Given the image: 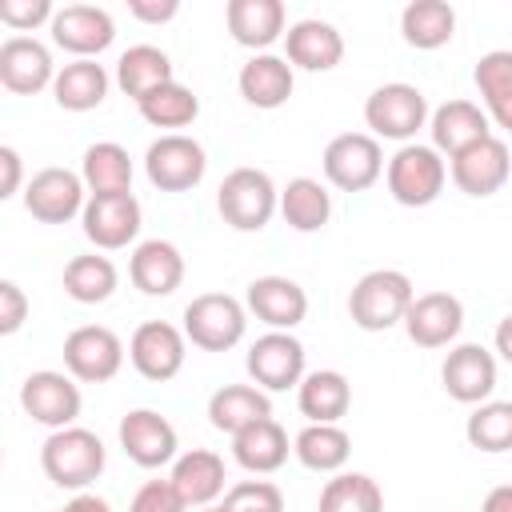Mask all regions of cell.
<instances>
[{"label":"cell","mask_w":512,"mask_h":512,"mask_svg":"<svg viewBox=\"0 0 512 512\" xmlns=\"http://www.w3.org/2000/svg\"><path fill=\"white\" fill-rule=\"evenodd\" d=\"M416 300L412 276L400 268H372L364 272L348 292V316L360 332H388L404 324L408 308Z\"/></svg>","instance_id":"cell-1"},{"label":"cell","mask_w":512,"mask_h":512,"mask_svg":"<svg viewBox=\"0 0 512 512\" xmlns=\"http://www.w3.org/2000/svg\"><path fill=\"white\" fill-rule=\"evenodd\" d=\"M20 180H24L20 152L12 144H0V200H12L20 192Z\"/></svg>","instance_id":"cell-47"},{"label":"cell","mask_w":512,"mask_h":512,"mask_svg":"<svg viewBox=\"0 0 512 512\" xmlns=\"http://www.w3.org/2000/svg\"><path fill=\"white\" fill-rule=\"evenodd\" d=\"M184 356H188V336H184V328H176L168 320H144L128 340L132 368L152 384L180 376Z\"/></svg>","instance_id":"cell-14"},{"label":"cell","mask_w":512,"mask_h":512,"mask_svg":"<svg viewBox=\"0 0 512 512\" xmlns=\"http://www.w3.org/2000/svg\"><path fill=\"white\" fill-rule=\"evenodd\" d=\"M216 212L236 232H260L280 212V188L264 168H232L216 188Z\"/></svg>","instance_id":"cell-3"},{"label":"cell","mask_w":512,"mask_h":512,"mask_svg":"<svg viewBox=\"0 0 512 512\" xmlns=\"http://www.w3.org/2000/svg\"><path fill=\"white\" fill-rule=\"evenodd\" d=\"M140 224H144V212H140V200H136L132 192H116V196H88L84 216H80L84 236H88L100 252L128 248V244L140 236Z\"/></svg>","instance_id":"cell-18"},{"label":"cell","mask_w":512,"mask_h":512,"mask_svg":"<svg viewBox=\"0 0 512 512\" xmlns=\"http://www.w3.org/2000/svg\"><path fill=\"white\" fill-rule=\"evenodd\" d=\"M228 512H284V492L272 480H240L224 492Z\"/></svg>","instance_id":"cell-42"},{"label":"cell","mask_w":512,"mask_h":512,"mask_svg":"<svg viewBox=\"0 0 512 512\" xmlns=\"http://www.w3.org/2000/svg\"><path fill=\"white\" fill-rule=\"evenodd\" d=\"M324 180L340 192H368L384 176V148L372 132H340L320 156Z\"/></svg>","instance_id":"cell-8"},{"label":"cell","mask_w":512,"mask_h":512,"mask_svg":"<svg viewBox=\"0 0 512 512\" xmlns=\"http://www.w3.org/2000/svg\"><path fill=\"white\" fill-rule=\"evenodd\" d=\"M120 284V272L108 256H96V252H84V256H72L64 264V292L76 300V304H104Z\"/></svg>","instance_id":"cell-38"},{"label":"cell","mask_w":512,"mask_h":512,"mask_svg":"<svg viewBox=\"0 0 512 512\" xmlns=\"http://www.w3.org/2000/svg\"><path fill=\"white\" fill-rule=\"evenodd\" d=\"M128 512H192L180 492L172 488V480H144L128 504Z\"/></svg>","instance_id":"cell-44"},{"label":"cell","mask_w":512,"mask_h":512,"mask_svg":"<svg viewBox=\"0 0 512 512\" xmlns=\"http://www.w3.org/2000/svg\"><path fill=\"white\" fill-rule=\"evenodd\" d=\"M108 464V452H104V440L80 424L72 428H60V432H48V440L40 444V468L44 476L56 484V488H68V492H88V484L100 480Z\"/></svg>","instance_id":"cell-2"},{"label":"cell","mask_w":512,"mask_h":512,"mask_svg":"<svg viewBox=\"0 0 512 512\" xmlns=\"http://www.w3.org/2000/svg\"><path fill=\"white\" fill-rule=\"evenodd\" d=\"M24 212L40 224H68L76 216H84L88 204V184L80 172L72 168H40L28 184H24Z\"/></svg>","instance_id":"cell-11"},{"label":"cell","mask_w":512,"mask_h":512,"mask_svg":"<svg viewBox=\"0 0 512 512\" xmlns=\"http://www.w3.org/2000/svg\"><path fill=\"white\" fill-rule=\"evenodd\" d=\"M112 88V76L104 64L96 60H68L60 72H56V84H52V100L64 108V112H92L104 104Z\"/></svg>","instance_id":"cell-33"},{"label":"cell","mask_w":512,"mask_h":512,"mask_svg":"<svg viewBox=\"0 0 512 512\" xmlns=\"http://www.w3.org/2000/svg\"><path fill=\"white\" fill-rule=\"evenodd\" d=\"M464 328V304L452 292H420L404 316V332L416 348H452Z\"/></svg>","instance_id":"cell-20"},{"label":"cell","mask_w":512,"mask_h":512,"mask_svg":"<svg viewBox=\"0 0 512 512\" xmlns=\"http://www.w3.org/2000/svg\"><path fill=\"white\" fill-rule=\"evenodd\" d=\"M208 172V152L188 132H160L144 152V176L160 192H192Z\"/></svg>","instance_id":"cell-7"},{"label":"cell","mask_w":512,"mask_h":512,"mask_svg":"<svg viewBox=\"0 0 512 512\" xmlns=\"http://www.w3.org/2000/svg\"><path fill=\"white\" fill-rule=\"evenodd\" d=\"M296 408L308 424H340L352 408V384L336 368H316L296 388Z\"/></svg>","instance_id":"cell-28"},{"label":"cell","mask_w":512,"mask_h":512,"mask_svg":"<svg viewBox=\"0 0 512 512\" xmlns=\"http://www.w3.org/2000/svg\"><path fill=\"white\" fill-rule=\"evenodd\" d=\"M492 344H496V356L504 360V364H512V312L496 324V332H492Z\"/></svg>","instance_id":"cell-49"},{"label":"cell","mask_w":512,"mask_h":512,"mask_svg":"<svg viewBox=\"0 0 512 512\" xmlns=\"http://www.w3.org/2000/svg\"><path fill=\"white\" fill-rule=\"evenodd\" d=\"M64 372L80 384H108L124 368V340L104 324H80L64 336Z\"/></svg>","instance_id":"cell-10"},{"label":"cell","mask_w":512,"mask_h":512,"mask_svg":"<svg viewBox=\"0 0 512 512\" xmlns=\"http://www.w3.org/2000/svg\"><path fill=\"white\" fill-rule=\"evenodd\" d=\"M28 320V296L16 280H0V336L20 332Z\"/></svg>","instance_id":"cell-45"},{"label":"cell","mask_w":512,"mask_h":512,"mask_svg":"<svg viewBox=\"0 0 512 512\" xmlns=\"http://www.w3.org/2000/svg\"><path fill=\"white\" fill-rule=\"evenodd\" d=\"M140 116L152 124V128H164V132H176V128H188L196 116H200V96L192 88H184L180 80L148 92L140 104Z\"/></svg>","instance_id":"cell-40"},{"label":"cell","mask_w":512,"mask_h":512,"mask_svg":"<svg viewBox=\"0 0 512 512\" xmlns=\"http://www.w3.org/2000/svg\"><path fill=\"white\" fill-rule=\"evenodd\" d=\"M464 436L476 452H512V400H484L464 420Z\"/></svg>","instance_id":"cell-41"},{"label":"cell","mask_w":512,"mask_h":512,"mask_svg":"<svg viewBox=\"0 0 512 512\" xmlns=\"http://www.w3.org/2000/svg\"><path fill=\"white\" fill-rule=\"evenodd\" d=\"M236 88L240 96L260 108V112H272V108H284L292 100V88H296V72L284 56L276 52H256L240 64V76H236Z\"/></svg>","instance_id":"cell-25"},{"label":"cell","mask_w":512,"mask_h":512,"mask_svg":"<svg viewBox=\"0 0 512 512\" xmlns=\"http://www.w3.org/2000/svg\"><path fill=\"white\" fill-rule=\"evenodd\" d=\"M244 308L272 332H292L308 316V292L292 276H256L244 292Z\"/></svg>","instance_id":"cell-22"},{"label":"cell","mask_w":512,"mask_h":512,"mask_svg":"<svg viewBox=\"0 0 512 512\" xmlns=\"http://www.w3.org/2000/svg\"><path fill=\"white\" fill-rule=\"evenodd\" d=\"M52 16H56L52 0H0V24H8L16 36L52 24Z\"/></svg>","instance_id":"cell-43"},{"label":"cell","mask_w":512,"mask_h":512,"mask_svg":"<svg viewBox=\"0 0 512 512\" xmlns=\"http://www.w3.org/2000/svg\"><path fill=\"white\" fill-rule=\"evenodd\" d=\"M448 176L464 196H476V200L496 196L512 176V152H508V144L500 136H488V140L464 148L460 156H452L448 160Z\"/></svg>","instance_id":"cell-17"},{"label":"cell","mask_w":512,"mask_h":512,"mask_svg":"<svg viewBox=\"0 0 512 512\" xmlns=\"http://www.w3.org/2000/svg\"><path fill=\"white\" fill-rule=\"evenodd\" d=\"M192 512H228L224 504H208V508H192Z\"/></svg>","instance_id":"cell-51"},{"label":"cell","mask_w":512,"mask_h":512,"mask_svg":"<svg viewBox=\"0 0 512 512\" xmlns=\"http://www.w3.org/2000/svg\"><path fill=\"white\" fill-rule=\"evenodd\" d=\"M284 60L304 72H332L344 60V36L328 20H296L284 32Z\"/></svg>","instance_id":"cell-23"},{"label":"cell","mask_w":512,"mask_h":512,"mask_svg":"<svg viewBox=\"0 0 512 512\" xmlns=\"http://www.w3.org/2000/svg\"><path fill=\"white\" fill-rule=\"evenodd\" d=\"M56 60L52 48L36 36H8L0 44V84L12 96H36L56 84Z\"/></svg>","instance_id":"cell-19"},{"label":"cell","mask_w":512,"mask_h":512,"mask_svg":"<svg viewBox=\"0 0 512 512\" xmlns=\"http://www.w3.org/2000/svg\"><path fill=\"white\" fill-rule=\"evenodd\" d=\"M248 332V308L228 292H200L184 304V336L200 352H228Z\"/></svg>","instance_id":"cell-6"},{"label":"cell","mask_w":512,"mask_h":512,"mask_svg":"<svg viewBox=\"0 0 512 512\" xmlns=\"http://www.w3.org/2000/svg\"><path fill=\"white\" fill-rule=\"evenodd\" d=\"M320 512H384V492L368 472H336L320 488Z\"/></svg>","instance_id":"cell-39"},{"label":"cell","mask_w":512,"mask_h":512,"mask_svg":"<svg viewBox=\"0 0 512 512\" xmlns=\"http://www.w3.org/2000/svg\"><path fill=\"white\" fill-rule=\"evenodd\" d=\"M80 176L88 184V196H116L132 192V156L116 140H96L80 156Z\"/></svg>","instance_id":"cell-34"},{"label":"cell","mask_w":512,"mask_h":512,"mask_svg":"<svg viewBox=\"0 0 512 512\" xmlns=\"http://www.w3.org/2000/svg\"><path fill=\"white\" fill-rule=\"evenodd\" d=\"M112 80H116V88H120L124 96H132V100L140 104L148 92L172 84L176 76H172V60H168L164 48H156V44H132V48L120 52Z\"/></svg>","instance_id":"cell-31"},{"label":"cell","mask_w":512,"mask_h":512,"mask_svg":"<svg viewBox=\"0 0 512 512\" xmlns=\"http://www.w3.org/2000/svg\"><path fill=\"white\" fill-rule=\"evenodd\" d=\"M128 280L144 296H172L184 284V252L172 240H140L128 256Z\"/></svg>","instance_id":"cell-26"},{"label":"cell","mask_w":512,"mask_h":512,"mask_svg":"<svg viewBox=\"0 0 512 512\" xmlns=\"http://www.w3.org/2000/svg\"><path fill=\"white\" fill-rule=\"evenodd\" d=\"M292 444H288V432L280 428V420H256L252 428L236 432L232 436V460L252 472V476H268V472H280L284 460H288Z\"/></svg>","instance_id":"cell-30"},{"label":"cell","mask_w":512,"mask_h":512,"mask_svg":"<svg viewBox=\"0 0 512 512\" xmlns=\"http://www.w3.org/2000/svg\"><path fill=\"white\" fill-rule=\"evenodd\" d=\"M428 96L416 84L392 80L368 92L364 100V124L376 140H396V144H412L420 128H428Z\"/></svg>","instance_id":"cell-5"},{"label":"cell","mask_w":512,"mask_h":512,"mask_svg":"<svg viewBox=\"0 0 512 512\" xmlns=\"http://www.w3.org/2000/svg\"><path fill=\"white\" fill-rule=\"evenodd\" d=\"M244 368H248L256 388L288 392V388H300V380L308 376V352L292 332H272L268 328L264 336L252 340V348L244 356Z\"/></svg>","instance_id":"cell-9"},{"label":"cell","mask_w":512,"mask_h":512,"mask_svg":"<svg viewBox=\"0 0 512 512\" xmlns=\"http://www.w3.org/2000/svg\"><path fill=\"white\" fill-rule=\"evenodd\" d=\"M268 416H272V400L256 384H224L208 396V424L216 432L236 436V432L252 428L256 420H268Z\"/></svg>","instance_id":"cell-29"},{"label":"cell","mask_w":512,"mask_h":512,"mask_svg":"<svg viewBox=\"0 0 512 512\" xmlns=\"http://www.w3.org/2000/svg\"><path fill=\"white\" fill-rule=\"evenodd\" d=\"M428 136H432V148L452 160V156H460L464 148L488 140V136H492V120H488V112H484L476 100L456 96V100H444L440 108H432V116H428Z\"/></svg>","instance_id":"cell-21"},{"label":"cell","mask_w":512,"mask_h":512,"mask_svg":"<svg viewBox=\"0 0 512 512\" xmlns=\"http://www.w3.org/2000/svg\"><path fill=\"white\" fill-rule=\"evenodd\" d=\"M384 180H388V196L404 208H428L432 200H440L444 184H448V160L432 148V144H400L392 156H388V168H384Z\"/></svg>","instance_id":"cell-4"},{"label":"cell","mask_w":512,"mask_h":512,"mask_svg":"<svg viewBox=\"0 0 512 512\" xmlns=\"http://www.w3.org/2000/svg\"><path fill=\"white\" fill-rule=\"evenodd\" d=\"M472 84L484 100V112L496 128L512 132V48H492L476 60Z\"/></svg>","instance_id":"cell-32"},{"label":"cell","mask_w":512,"mask_h":512,"mask_svg":"<svg viewBox=\"0 0 512 512\" xmlns=\"http://www.w3.org/2000/svg\"><path fill=\"white\" fill-rule=\"evenodd\" d=\"M48 32H52L56 48L72 52V60H96L104 48H112L116 20L100 4H64V8H56Z\"/></svg>","instance_id":"cell-13"},{"label":"cell","mask_w":512,"mask_h":512,"mask_svg":"<svg viewBox=\"0 0 512 512\" xmlns=\"http://www.w3.org/2000/svg\"><path fill=\"white\" fill-rule=\"evenodd\" d=\"M456 32V8L448 0H412L400 12V36L416 52H436Z\"/></svg>","instance_id":"cell-36"},{"label":"cell","mask_w":512,"mask_h":512,"mask_svg":"<svg viewBox=\"0 0 512 512\" xmlns=\"http://www.w3.org/2000/svg\"><path fill=\"white\" fill-rule=\"evenodd\" d=\"M116 436H120V448H124V456L136 464V468H164V464H172L180 452V440H176V428H172V420L168 416H160L156 408H132V412H124L120 416V428H116Z\"/></svg>","instance_id":"cell-15"},{"label":"cell","mask_w":512,"mask_h":512,"mask_svg":"<svg viewBox=\"0 0 512 512\" xmlns=\"http://www.w3.org/2000/svg\"><path fill=\"white\" fill-rule=\"evenodd\" d=\"M168 480H172V488L180 492V500H184L188 508H208V504L220 500L224 480H228L224 456L212 452V448H188V452H180V456L172 460Z\"/></svg>","instance_id":"cell-27"},{"label":"cell","mask_w":512,"mask_h":512,"mask_svg":"<svg viewBox=\"0 0 512 512\" xmlns=\"http://www.w3.org/2000/svg\"><path fill=\"white\" fill-rule=\"evenodd\" d=\"M480 512H512V484H500V488H492V492L484 496Z\"/></svg>","instance_id":"cell-50"},{"label":"cell","mask_w":512,"mask_h":512,"mask_svg":"<svg viewBox=\"0 0 512 512\" xmlns=\"http://www.w3.org/2000/svg\"><path fill=\"white\" fill-rule=\"evenodd\" d=\"M20 408H24L36 424H44V428H52V432L72 428L76 416H80V408H84L80 384H76L68 372H56V368L28 372L24 384H20Z\"/></svg>","instance_id":"cell-12"},{"label":"cell","mask_w":512,"mask_h":512,"mask_svg":"<svg viewBox=\"0 0 512 512\" xmlns=\"http://www.w3.org/2000/svg\"><path fill=\"white\" fill-rule=\"evenodd\" d=\"M496 352H488L484 344H452L444 364H440V384L456 404H484L496 392Z\"/></svg>","instance_id":"cell-16"},{"label":"cell","mask_w":512,"mask_h":512,"mask_svg":"<svg viewBox=\"0 0 512 512\" xmlns=\"http://www.w3.org/2000/svg\"><path fill=\"white\" fill-rule=\"evenodd\" d=\"M292 456L308 472L336 476V472H344V464L352 456V436L340 424H304L292 440Z\"/></svg>","instance_id":"cell-35"},{"label":"cell","mask_w":512,"mask_h":512,"mask_svg":"<svg viewBox=\"0 0 512 512\" xmlns=\"http://www.w3.org/2000/svg\"><path fill=\"white\" fill-rule=\"evenodd\" d=\"M180 12V0H128V16L140 24H168Z\"/></svg>","instance_id":"cell-46"},{"label":"cell","mask_w":512,"mask_h":512,"mask_svg":"<svg viewBox=\"0 0 512 512\" xmlns=\"http://www.w3.org/2000/svg\"><path fill=\"white\" fill-rule=\"evenodd\" d=\"M224 24L240 48L268 52L284 32H288V8L280 0H228Z\"/></svg>","instance_id":"cell-24"},{"label":"cell","mask_w":512,"mask_h":512,"mask_svg":"<svg viewBox=\"0 0 512 512\" xmlns=\"http://www.w3.org/2000/svg\"><path fill=\"white\" fill-rule=\"evenodd\" d=\"M56 512H112V504L104 500V496H96V492H76L64 508H56Z\"/></svg>","instance_id":"cell-48"},{"label":"cell","mask_w":512,"mask_h":512,"mask_svg":"<svg viewBox=\"0 0 512 512\" xmlns=\"http://www.w3.org/2000/svg\"><path fill=\"white\" fill-rule=\"evenodd\" d=\"M280 216L292 232H320L332 220V196L320 180L296 176L280 188Z\"/></svg>","instance_id":"cell-37"}]
</instances>
